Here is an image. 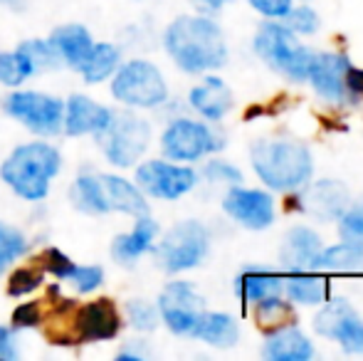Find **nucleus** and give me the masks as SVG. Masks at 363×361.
Returning a JSON list of instances; mask_svg holds the SVG:
<instances>
[{
    "label": "nucleus",
    "mask_w": 363,
    "mask_h": 361,
    "mask_svg": "<svg viewBox=\"0 0 363 361\" xmlns=\"http://www.w3.org/2000/svg\"><path fill=\"white\" fill-rule=\"evenodd\" d=\"M121 62H124V60H121L119 45L96 43L94 40L89 55L84 57L82 67L77 70V74H79L84 84H101V82H109V79L114 77V72L119 70Z\"/></svg>",
    "instance_id": "27"
},
{
    "label": "nucleus",
    "mask_w": 363,
    "mask_h": 361,
    "mask_svg": "<svg viewBox=\"0 0 363 361\" xmlns=\"http://www.w3.org/2000/svg\"><path fill=\"white\" fill-rule=\"evenodd\" d=\"M282 23L287 25L294 35H299V38H311V35H316L321 30V18L319 13H316L314 8H311L309 3L304 5H291V10L282 18Z\"/></svg>",
    "instance_id": "34"
},
{
    "label": "nucleus",
    "mask_w": 363,
    "mask_h": 361,
    "mask_svg": "<svg viewBox=\"0 0 363 361\" xmlns=\"http://www.w3.org/2000/svg\"><path fill=\"white\" fill-rule=\"evenodd\" d=\"M114 109L94 96L74 91L65 99V119H62V134L67 136H96L109 124Z\"/></svg>",
    "instance_id": "18"
},
{
    "label": "nucleus",
    "mask_w": 363,
    "mask_h": 361,
    "mask_svg": "<svg viewBox=\"0 0 363 361\" xmlns=\"http://www.w3.org/2000/svg\"><path fill=\"white\" fill-rule=\"evenodd\" d=\"M351 60L344 52L316 50L306 82L316 91L321 101L334 106H349V72Z\"/></svg>",
    "instance_id": "16"
},
{
    "label": "nucleus",
    "mask_w": 363,
    "mask_h": 361,
    "mask_svg": "<svg viewBox=\"0 0 363 361\" xmlns=\"http://www.w3.org/2000/svg\"><path fill=\"white\" fill-rule=\"evenodd\" d=\"M163 50L181 72L203 77L228 65L230 48L223 28L208 13H183L163 30Z\"/></svg>",
    "instance_id": "1"
},
{
    "label": "nucleus",
    "mask_w": 363,
    "mask_h": 361,
    "mask_svg": "<svg viewBox=\"0 0 363 361\" xmlns=\"http://www.w3.org/2000/svg\"><path fill=\"white\" fill-rule=\"evenodd\" d=\"M35 77V70L30 60L20 48L15 50H0V84L8 89L23 87L28 79Z\"/></svg>",
    "instance_id": "29"
},
{
    "label": "nucleus",
    "mask_w": 363,
    "mask_h": 361,
    "mask_svg": "<svg viewBox=\"0 0 363 361\" xmlns=\"http://www.w3.org/2000/svg\"><path fill=\"white\" fill-rule=\"evenodd\" d=\"M301 211L319 223H334L346 208L351 206L349 188L336 179H319L309 181L299 188Z\"/></svg>",
    "instance_id": "17"
},
{
    "label": "nucleus",
    "mask_w": 363,
    "mask_h": 361,
    "mask_svg": "<svg viewBox=\"0 0 363 361\" xmlns=\"http://www.w3.org/2000/svg\"><path fill=\"white\" fill-rule=\"evenodd\" d=\"M146 357H148V349L144 342H129L119 354H116L119 361H144Z\"/></svg>",
    "instance_id": "42"
},
{
    "label": "nucleus",
    "mask_w": 363,
    "mask_h": 361,
    "mask_svg": "<svg viewBox=\"0 0 363 361\" xmlns=\"http://www.w3.org/2000/svg\"><path fill=\"white\" fill-rule=\"evenodd\" d=\"M188 106L196 111L201 119L218 124L225 116L233 111L235 106V94L230 89V84L223 77L208 72L203 74V79L188 91Z\"/></svg>",
    "instance_id": "19"
},
{
    "label": "nucleus",
    "mask_w": 363,
    "mask_h": 361,
    "mask_svg": "<svg viewBox=\"0 0 363 361\" xmlns=\"http://www.w3.org/2000/svg\"><path fill=\"white\" fill-rule=\"evenodd\" d=\"M62 151L48 139L18 144L0 164V181L25 203H40L50 196L52 183L62 174Z\"/></svg>",
    "instance_id": "2"
},
{
    "label": "nucleus",
    "mask_w": 363,
    "mask_h": 361,
    "mask_svg": "<svg viewBox=\"0 0 363 361\" xmlns=\"http://www.w3.org/2000/svg\"><path fill=\"white\" fill-rule=\"evenodd\" d=\"M247 5L264 20H282L291 10L294 0H247Z\"/></svg>",
    "instance_id": "39"
},
{
    "label": "nucleus",
    "mask_w": 363,
    "mask_h": 361,
    "mask_svg": "<svg viewBox=\"0 0 363 361\" xmlns=\"http://www.w3.org/2000/svg\"><path fill=\"white\" fill-rule=\"evenodd\" d=\"M161 324L173 337L191 339L206 312V299L198 292V287L188 279H171L163 284L161 294L156 299Z\"/></svg>",
    "instance_id": "12"
},
{
    "label": "nucleus",
    "mask_w": 363,
    "mask_h": 361,
    "mask_svg": "<svg viewBox=\"0 0 363 361\" xmlns=\"http://www.w3.org/2000/svg\"><path fill=\"white\" fill-rule=\"evenodd\" d=\"M252 52L291 84H306L316 50L301 43L282 20H264L252 35Z\"/></svg>",
    "instance_id": "5"
},
{
    "label": "nucleus",
    "mask_w": 363,
    "mask_h": 361,
    "mask_svg": "<svg viewBox=\"0 0 363 361\" xmlns=\"http://www.w3.org/2000/svg\"><path fill=\"white\" fill-rule=\"evenodd\" d=\"M284 274L262 265H247L235 277V294L242 304H257L259 299L282 294Z\"/></svg>",
    "instance_id": "24"
},
{
    "label": "nucleus",
    "mask_w": 363,
    "mask_h": 361,
    "mask_svg": "<svg viewBox=\"0 0 363 361\" xmlns=\"http://www.w3.org/2000/svg\"><path fill=\"white\" fill-rule=\"evenodd\" d=\"M158 235H161V226L151 213L134 218V228L111 240V260L124 267H134L141 257L153 250Z\"/></svg>",
    "instance_id": "20"
},
{
    "label": "nucleus",
    "mask_w": 363,
    "mask_h": 361,
    "mask_svg": "<svg viewBox=\"0 0 363 361\" xmlns=\"http://www.w3.org/2000/svg\"><path fill=\"white\" fill-rule=\"evenodd\" d=\"M282 294H287L289 302L301 304V307H319L329 297V282L316 270L284 272Z\"/></svg>",
    "instance_id": "26"
},
{
    "label": "nucleus",
    "mask_w": 363,
    "mask_h": 361,
    "mask_svg": "<svg viewBox=\"0 0 363 361\" xmlns=\"http://www.w3.org/2000/svg\"><path fill=\"white\" fill-rule=\"evenodd\" d=\"M314 270L319 272H363V245L356 243H336L321 248L316 255Z\"/></svg>",
    "instance_id": "28"
},
{
    "label": "nucleus",
    "mask_w": 363,
    "mask_h": 361,
    "mask_svg": "<svg viewBox=\"0 0 363 361\" xmlns=\"http://www.w3.org/2000/svg\"><path fill=\"white\" fill-rule=\"evenodd\" d=\"M250 164L267 191L294 193L314 179V154L291 136H262L250 146Z\"/></svg>",
    "instance_id": "3"
},
{
    "label": "nucleus",
    "mask_w": 363,
    "mask_h": 361,
    "mask_svg": "<svg viewBox=\"0 0 363 361\" xmlns=\"http://www.w3.org/2000/svg\"><path fill=\"white\" fill-rule=\"evenodd\" d=\"M121 332V312L109 297L89 299L72 309L67 342H111Z\"/></svg>",
    "instance_id": "15"
},
{
    "label": "nucleus",
    "mask_w": 363,
    "mask_h": 361,
    "mask_svg": "<svg viewBox=\"0 0 363 361\" xmlns=\"http://www.w3.org/2000/svg\"><path fill=\"white\" fill-rule=\"evenodd\" d=\"M109 91L116 99V104L136 111L158 109L166 104L168 94H171L161 67L153 65L151 60L141 57L126 60L119 65L114 77L109 79Z\"/></svg>",
    "instance_id": "7"
},
{
    "label": "nucleus",
    "mask_w": 363,
    "mask_h": 361,
    "mask_svg": "<svg viewBox=\"0 0 363 361\" xmlns=\"http://www.w3.org/2000/svg\"><path fill=\"white\" fill-rule=\"evenodd\" d=\"M153 260L166 274H183L201 267L211 255V231L201 221H181L158 235Z\"/></svg>",
    "instance_id": "8"
},
{
    "label": "nucleus",
    "mask_w": 363,
    "mask_h": 361,
    "mask_svg": "<svg viewBox=\"0 0 363 361\" xmlns=\"http://www.w3.org/2000/svg\"><path fill=\"white\" fill-rule=\"evenodd\" d=\"M324 248L321 235L309 226H294L284 233L279 245V265L284 272L296 270H314L316 255Z\"/></svg>",
    "instance_id": "21"
},
{
    "label": "nucleus",
    "mask_w": 363,
    "mask_h": 361,
    "mask_svg": "<svg viewBox=\"0 0 363 361\" xmlns=\"http://www.w3.org/2000/svg\"><path fill=\"white\" fill-rule=\"evenodd\" d=\"M0 109L8 119L18 121L23 129L40 139H52L62 134L65 99L40 89H10L0 99Z\"/></svg>",
    "instance_id": "9"
},
{
    "label": "nucleus",
    "mask_w": 363,
    "mask_h": 361,
    "mask_svg": "<svg viewBox=\"0 0 363 361\" xmlns=\"http://www.w3.org/2000/svg\"><path fill=\"white\" fill-rule=\"evenodd\" d=\"M319 337L336 342L344 354H363V317L346 297H326L311 322Z\"/></svg>",
    "instance_id": "13"
},
{
    "label": "nucleus",
    "mask_w": 363,
    "mask_h": 361,
    "mask_svg": "<svg viewBox=\"0 0 363 361\" xmlns=\"http://www.w3.org/2000/svg\"><path fill=\"white\" fill-rule=\"evenodd\" d=\"M161 154L163 159L178 161V164H198L208 156L218 154L225 146L223 134L206 119L193 116H176L161 131Z\"/></svg>",
    "instance_id": "10"
},
{
    "label": "nucleus",
    "mask_w": 363,
    "mask_h": 361,
    "mask_svg": "<svg viewBox=\"0 0 363 361\" xmlns=\"http://www.w3.org/2000/svg\"><path fill=\"white\" fill-rule=\"evenodd\" d=\"M0 8L13 10V13H23L28 8V0H0Z\"/></svg>",
    "instance_id": "44"
},
{
    "label": "nucleus",
    "mask_w": 363,
    "mask_h": 361,
    "mask_svg": "<svg viewBox=\"0 0 363 361\" xmlns=\"http://www.w3.org/2000/svg\"><path fill=\"white\" fill-rule=\"evenodd\" d=\"M18 329L13 324H0V361H18Z\"/></svg>",
    "instance_id": "40"
},
{
    "label": "nucleus",
    "mask_w": 363,
    "mask_h": 361,
    "mask_svg": "<svg viewBox=\"0 0 363 361\" xmlns=\"http://www.w3.org/2000/svg\"><path fill=\"white\" fill-rule=\"evenodd\" d=\"M228 3H233V0H193V5L198 8V13H208V15L220 13Z\"/></svg>",
    "instance_id": "43"
},
{
    "label": "nucleus",
    "mask_w": 363,
    "mask_h": 361,
    "mask_svg": "<svg viewBox=\"0 0 363 361\" xmlns=\"http://www.w3.org/2000/svg\"><path fill=\"white\" fill-rule=\"evenodd\" d=\"M220 206H223V213L230 221L252 233L267 231L274 223V216H277L272 193L262 191V188H247L242 183L230 186Z\"/></svg>",
    "instance_id": "14"
},
{
    "label": "nucleus",
    "mask_w": 363,
    "mask_h": 361,
    "mask_svg": "<svg viewBox=\"0 0 363 361\" xmlns=\"http://www.w3.org/2000/svg\"><path fill=\"white\" fill-rule=\"evenodd\" d=\"M255 307V317H257L259 324H279L282 327L284 319L291 314L289 309V299H282V294H272V297L259 299Z\"/></svg>",
    "instance_id": "37"
},
{
    "label": "nucleus",
    "mask_w": 363,
    "mask_h": 361,
    "mask_svg": "<svg viewBox=\"0 0 363 361\" xmlns=\"http://www.w3.org/2000/svg\"><path fill=\"white\" fill-rule=\"evenodd\" d=\"M201 176L208 183H216V186H228V188L238 186V183L245 181L242 171H240L238 166L230 164V161H223V159H213V156H208V164H203Z\"/></svg>",
    "instance_id": "36"
},
{
    "label": "nucleus",
    "mask_w": 363,
    "mask_h": 361,
    "mask_svg": "<svg viewBox=\"0 0 363 361\" xmlns=\"http://www.w3.org/2000/svg\"><path fill=\"white\" fill-rule=\"evenodd\" d=\"M124 317H126V322H129V327L136 329V332H141V334L156 332L158 324H161L158 307L144 297L129 299V302L124 304Z\"/></svg>",
    "instance_id": "32"
},
{
    "label": "nucleus",
    "mask_w": 363,
    "mask_h": 361,
    "mask_svg": "<svg viewBox=\"0 0 363 361\" xmlns=\"http://www.w3.org/2000/svg\"><path fill=\"white\" fill-rule=\"evenodd\" d=\"M104 277L106 272L101 265H79V262H74L72 270L65 277V284H69L77 294H94L104 284Z\"/></svg>",
    "instance_id": "33"
},
{
    "label": "nucleus",
    "mask_w": 363,
    "mask_h": 361,
    "mask_svg": "<svg viewBox=\"0 0 363 361\" xmlns=\"http://www.w3.org/2000/svg\"><path fill=\"white\" fill-rule=\"evenodd\" d=\"M316 357L314 342L299 327L282 324L267 332L262 342V359L267 361H309Z\"/></svg>",
    "instance_id": "22"
},
{
    "label": "nucleus",
    "mask_w": 363,
    "mask_h": 361,
    "mask_svg": "<svg viewBox=\"0 0 363 361\" xmlns=\"http://www.w3.org/2000/svg\"><path fill=\"white\" fill-rule=\"evenodd\" d=\"M240 322L230 312H218V309H206L198 322L196 332L191 339L203 342L213 349H233L240 342Z\"/></svg>",
    "instance_id": "25"
},
{
    "label": "nucleus",
    "mask_w": 363,
    "mask_h": 361,
    "mask_svg": "<svg viewBox=\"0 0 363 361\" xmlns=\"http://www.w3.org/2000/svg\"><path fill=\"white\" fill-rule=\"evenodd\" d=\"M104 159L114 169H131L136 166L151 146L153 126L146 116L136 109H114L104 131L94 136Z\"/></svg>",
    "instance_id": "6"
},
{
    "label": "nucleus",
    "mask_w": 363,
    "mask_h": 361,
    "mask_svg": "<svg viewBox=\"0 0 363 361\" xmlns=\"http://www.w3.org/2000/svg\"><path fill=\"white\" fill-rule=\"evenodd\" d=\"M43 324V312H40L38 302H23L13 314V327L23 329V327H38Z\"/></svg>",
    "instance_id": "41"
},
{
    "label": "nucleus",
    "mask_w": 363,
    "mask_h": 361,
    "mask_svg": "<svg viewBox=\"0 0 363 361\" xmlns=\"http://www.w3.org/2000/svg\"><path fill=\"white\" fill-rule=\"evenodd\" d=\"M201 174L191 164H178L171 159H146L136 164L134 183L146 198L153 201H181L191 191H196Z\"/></svg>",
    "instance_id": "11"
},
{
    "label": "nucleus",
    "mask_w": 363,
    "mask_h": 361,
    "mask_svg": "<svg viewBox=\"0 0 363 361\" xmlns=\"http://www.w3.org/2000/svg\"><path fill=\"white\" fill-rule=\"evenodd\" d=\"M30 243L20 228L0 221V277L28 252Z\"/></svg>",
    "instance_id": "30"
},
{
    "label": "nucleus",
    "mask_w": 363,
    "mask_h": 361,
    "mask_svg": "<svg viewBox=\"0 0 363 361\" xmlns=\"http://www.w3.org/2000/svg\"><path fill=\"white\" fill-rule=\"evenodd\" d=\"M336 231L344 243H356L363 245V206L351 203L339 218H336Z\"/></svg>",
    "instance_id": "38"
},
{
    "label": "nucleus",
    "mask_w": 363,
    "mask_h": 361,
    "mask_svg": "<svg viewBox=\"0 0 363 361\" xmlns=\"http://www.w3.org/2000/svg\"><path fill=\"white\" fill-rule=\"evenodd\" d=\"M69 201L86 216H119L139 218L151 213L146 196L134 181L106 171H82L69 186Z\"/></svg>",
    "instance_id": "4"
},
{
    "label": "nucleus",
    "mask_w": 363,
    "mask_h": 361,
    "mask_svg": "<svg viewBox=\"0 0 363 361\" xmlns=\"http://www.w3.org/2000/svg\"><path fill=\"white\" fill-rule=\"evenodd\" d=\"M45 282V270L40 265H30L23 270H15L8 279V294L10 297H28L35 289H40Z\"/></svg>",
    "instance_id": "35"
},
{
    "label": "nucleus",
    "mask_w": 363,
    "mask_h": 361,
    "mask_svg": "<svg viewBox=\"0 0 363 361\" xmlns=\"http://www.w3.org/2000/svg\"><path fill=\"white\" fill-rule=\"evenodd\" d=\"M18 48L23 50L25 57L30 60V65H33V70H35V77H38V74L55 72V70L62 67V62H60V57L55 55V50H52V45H50L48 38L23 40Z\"/></svg>",
    "instance_id": "31"
},
{
    "label": "nucleus",
    "mask_w": 363,
    "mask_h": 361,
    "mask_svg": "<svg viewBox=\"0 0 363 361\" xmlns=\"http://www.w3.org/2000/svg\"><path fill=\"white\" fill-rule=\"evenodd\" d=\"M50 45H52L55 55L60 57V62L67 70H79L84 57L89 55L91 45H94V38L91 33L84 28L82 23H67L60 25L50 33Z\"/></svg>",
    "instance_id": "23"
}]
</instances>
